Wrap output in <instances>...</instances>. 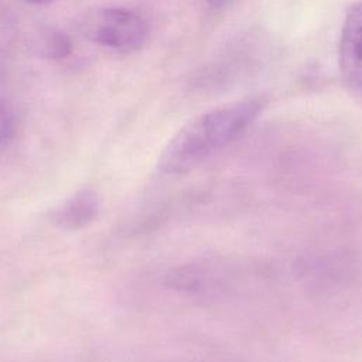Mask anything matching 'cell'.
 <instances>
[{
    "label": "cell",
    "instance_id": "cell-1",
    "mask_svg": "<svg viewBox=\"0 0 362 362\" xmlns=\"http://www.w3.org/2000/svg\"><path fill=\"white\" fill-rule=\"evenodd\" d=\"M263 106V98L252 96L195 116L170 139L158 158V170L167 175L191 171L242 134Z\"/></svg>",
    "mask_w": 362,
    "mask_h": 362
},
{
    "label": "cell",
    "instance_id": "cell-2",
    "mask_svg": "<svg viewBox=\"0 0 362 362\" xmlns=\"http://www.w3.org/2000/svg\"><path fill=\"white\" fill-rule=\"evenodd\" d=\"M86 40L122 52L140 49L148 38V24L136 11L123 7H103L88 11L78 21Z\"/></svg>",
    "mask_w": 362,
    "mask_h": 362
},
{
    "label": "cell",
    "instance_id": "cell-3",
    "mask_svg": "<svg viewBox=\"0 0 362 362\" xmlns=\"http://www.w3.org/2000/svg\"><path fill=\"white\" fill-rule=\"evenodd\" d=\"M339 71L348 90L362 102V1L351 7L342 24Z\"/></svg>",
    "mask_w": 362,
    "mask_h": 362
},
{
    "label": "cell",
    "instance_id": "cell-4",
    "mask_svg": "<svg viewBox=\"0 0 362 362\" xmlns=\"http://www.w3.org/2000/svg\"><path fill=\"white\" fill-rule=\"evenodd\" d=\"M100 209V198L90 187L75 191L51 212V222L59 229L76 230L93 222Z\"/></svg>",
    "mask_w": 362,
    "mask_h": 362
},
{
    "label": "cell",
    "instance_id": "cell-5",
    "mask_svg": "<svg viewBox=\"0 0 362 362\" xmlns=\"http://www.w3.org/2000/svg\"><path fill=\"white\" fill-rule=\"evenodd\" d=\"M28 48L45 59H61L72 52L71 38L52 27H42L28 37Z\"/></svg>",
    "mask_w": 362,
    "mask_h": 362
},
{
    "label": "cell",
    "instance_id": "cell-6",
    "mask_svg": "<svg viewBox=\"0 0 362 362\" xmlns=\"http://www.w3.org/2000/svg\"><path fill=\"white\" fill-rule=\"evenodd\" d=\"M16 130V119L11 109L0 99V143L8 140Z\"/></svg>",
    "mask_w": 362,
    "mask_h": 362
},
{
    "label": "cell",
    "instance_id": "cell-7",
    "mask_svg": "<svg viewBox=\"0 0 362 362\" xmlns=\"http://www.w3.org/2000/svg\"><path fill=\"white\" fill-rule=\"evenodd\" d=\"M211 6H214V7H218V8H221V7H226V6H229L230 3H233L235 0H206Z\"/></svg>",
    "mask_w": 362,
    "mask_h": 362
},
{
    "label": "cell",
    "instance_id": "cell-8",
    "mask_svg": "<svg viewBox=\"0 0 362 362\" xmlns=\"http://www.w3.org/2000/svg\"><path fill=\"white\" fill-rule=\"evenodd\" d=\"M23 1L30 3V4H35V6H45V4L54 3L55 0H23Z\"/></svg>",
    "mask_w": 362,
    "mask_h": 362
}]
</instances>
